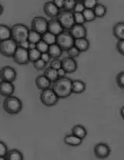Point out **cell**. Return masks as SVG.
Masks as SVG:
<instances>
[{
  "label": "cell",
  "instance_id": "obj_1",
  "mask_svg": "<svg viewBox=\"0 0 124 160\" xmlns=\"http://www.w3.org/2000/svg\"><path fill=\"white\" fill-rule=\"evenodd\" d=\"M53 90L59 98H68L72 93V80L69 78H59L53 82Z\"/></svg>",
  "mask_w": 124,
  "mask_h": 160
},
{
  "label": "cell",
  "instance_id": "obj_2",
  "mask_svg": "<svg viewBox=\"0 0 124 160\" xmlns=\"http://www.w3.org/2000/svg\"><path fill=\"white\" fill-rule=\"evenodd\" d=\"M3 109L9 114H17L22 111V102L17 97L10 95L6 97L2 105Z\"/></svg>",
  "mask_w": 124,
  "mask_h": 160
},
{
  "label": "cell",
  "instance_id": "obj_3",
  "mask_svg": "<svg viewBox=\"0 0 124 160\" xmlns=\"http://www.w3.org/2000/svg\"><path fill=\"white\" fill-rule=\"evenodd\" d=\"M29 29L24 24H15L11 28V38L18 44L27 41Z\"/></svg>",
  "mask_w": 124,
  "mask_h": 160
},
{
  "label": "cell",
  "instance_id": "obj_4",
  "mask_svg": "<svg viewBox=\"0 0 124 160\" xmlns=\"http://www.w3.org/2000/svg\"><path fill=\"white\" fill-rule=\"evenodd\" d=\"M18 44L12 38L0 41V53L6 57H12Z\"/></svg>",
  "mask_w": 124,
  "mask_h": 160
},
{
  "label": "cell",
  "instance_id": "obj_5",
  "mask_svg": "<svg viewBox=\"0 0 124 160\" xmlns=\"http://www.w3.org/2000/svg\"><path fill=\"white\" fill-rule=\"evenodd\" d=\"M74 41L75 39L73 38L72 36L69 34V31H64L59 35L57 36V43L61 48L62 50H66L67 51L69 48L74 46Z\"/></svg>",
  "mask_w": 124,
  "mask_h": 160
},
{
  "label": "cell",
  "instance_id": "obj_6",
  "mask_svg": "<svg viewBox=\"0 0 124 160\" xmlns=\"http://www.w3.org/2000/svg\"><path fill=\"white\" fill-rule=\"evenodd\" d=\"M40 98H41L42 104L45 106H47V107L55 105L59 99L57 94L54 92L53 89L50 88L42 90Z\"/></svg>",
  "mask_w": 124,
  "mask_h": 160
},
{
  "label": "cell",
  "instance_id": "obj_7",
  "mask_svg": "<svg viewBox=\"0 0 124 160\" xmlns=\"http://www.w3.org/2000/svg\"><path fill=\"white\" fill-rule=\"evenodd\" d=\"M57 20L59 21L61 25L63 27V28L68 31L76 24L75 23L73 12L65 11V10L60 12L57 16Z\"/></svg>",
  "mask_w": 124,
  "mask_h": 160
},
{
  "label": "cell",
  "instance_id": "obj_8",
  "mask_svg": "<svg viewBox=\"0 0 124 160\" xmlns=\"http://www.w3.org/2000/svg\"><path fill=\"white\" fill-rule=\"evenodd\" d=\"M31 29L36 31L41 34H44L48 29V21L41 16H37L33 18L31 22Z\"/></svg>",
  "mask_w": 124,
  "mask_h": 160
},
{
  "label": "cell",
  "instance_id": "obj_9",
  "mask_svg": "<svg viewBox=\"0 0 124 160\" xmlns=\"http://www.w3.org/2000/svg\"><path fill=\"white\" fill-rule=\"evenodd\" d=\"M14 61L16 62L18 65H25L28 63L29 61V56H28V50L24 49V48H21L18 46L13 57Z\"/></svg>",
  "mask_w": 124,
  "mask_h": 160
},
{
  "label": "cell",
  "instance_id": "obj_10",
  "mask_svg": "<svg viewBox=\"0 0 124 160\" xmlns=\"http://www.w3.org/2000/svg\"><path fill=\"white\" fill-rule=\"evenodd\" d=\"M17 72L13 67L10 66L3 67L0 69V79L2 81L13 82L16 79Z\"/></svg>",
  "mask_w": 124,
  "mask_h": 160
},
{
  "label": "cell",
  "instance_id": "obj_11",
  "mask_svg": "<svg viewBox=\"0 0 124 160\" xmlns=\"http://www.w3.org/2000/svg\"><path fill=\"white\" fill-rule=\"evenodd\" d=\"M111 148L107 144L104 142H99L96 144L94 148V152L95 156L98 159H106L111 154Z\"/></svg>",
  "mask_w": 124,
  "mask_h": 160
},
{
  "label": "cell",
  "instance_id": "obj_12",
  "mask_svg": "<svg viewBox=\"0 0 124 160\" xmlns=\"http://www.w3.org/2000/svg\"><path fill=\"white\" fill-rule=\"evenodd\" d=\"M69 32L74 39L86 38L87 36V29L84 25H77V24H75L69 29Z\"/></svg>",
  "mask_w": 124,
  "mask_h": 160
},
{
  "label": "cell",
  "instance_id": "obj_13",
  "mask_svg": "<svg viewBox=\"0 0 124 160\" xmlns=\"http://www.w3.org/2000/svg\"><path fill=\"white\" fill-rule=\"evenodd\" d=\"M61 62H62V67L65 69L66 73H72L77 70L78 64L75 58L70 57H65L63 60H61Z\"/></svg>",
  "mask_w": 124,
  "mask_h": 160
},
{
  "label": "cell",
  "instance_id": "obj_14",
  "mask_svg": "<svg viewBox=\"0 0 124 160\" xmlns=\"http://www.w3.org/2000/svg\"><path fill=\"white\" fill-rule=\"evenodd\" d=\"M15 92V86L10 82L2 81L0 82V95L2 96L8 97L13 95Z\"/></svg>",
  "mask_w": 124,
  "mask_h": 160
},
{
  "label": "cell",
  "instance_id": "obj_15",
  "mask_svg": "<svg viewBox=\"0 0 124 160\" xmlns=\"http://www.w3.org/2000/svg\"><path fill=\"white\" fill-rule=\"evenodd\" d=\"M59 10L60 9L55 6L52 1L47 2L43 6V11H44L45 14L50 18H55V17L58 16L59 12H60Z\"/></svg>",
  "mask_w": 124,
  "mask_h": 160
},
{
  "label": "cell",
  "instance_id": "obj_16",
  "mask_svg": "<svg viewBox=\"0 0 124 160\" xmlns=\"http://www.w3.org/2000/svg\"><path fill=\"white\" fill-rule=\"evenodd\" d=\"M47 31H50L52 34H53L54 35L57 36L62 32H63L65 29L61 25V24L59 23V22L57 19H53V20H50V22H48Z\"/></svg>",
  "mask_w": 124,
  "mask_h": 160
},
{
  "label": "cell",
  "instance_id": "obj_17",
  "mask_svg": "<svg viewBox=\"0 0 124 160\" xmlns=\"http://www.w3.org/2000/svg\"><path fill=\"white\" fill-rule=\"evenodd\" d=\"M82 139L76 137L74 134H68L64 137V142L66 145L71 146V147H78L82 143Z\"/></svg>",
  "mask_w": 124,
  "mask_h": 160
},
{
  "label": "cell",
  "instance_id": "obj_18",
  "mask_svg": "<svg viewBox=\"0 0 124 160\" xmlns=\"http://www.w3.org/2000/svg\"><path fill=\"white\" fill-rule=\"evenodd\" d=\"M35 83L37 87L41 90H44L46 88H50V85H51V82L45 76V75L37 76L36 78Z\"/></svg>",
  "mask_w": 124,
  "mask_h": 160
},
{
  "label": "cell",
  "instance_id": "obj_19",
  "mask_svg": "<svg viewBox=\"0 0 124 160\" xmlns=\"http://www.w3.org/2000/svg\"><path fill=\"white\" fill-rule=\"evenodd\" d=\"M74 46L78 49L80 52H85L88 50L90 47V43L86 38H78V39H75Z\"/></svg>",
  "mask_w": 124,
  "mask_h": 160
},
{
  "label": "cell",
  "instance_id": "obj_20",
  "mask_svg": "<svg viewBox=\"0 0 124 160\" xmlns=\"http://www.w3.org/2000/svg\"><path fill=\"white\" fill-rule=\"evenodd\" d=\"M113 34L114 37L118 40H124V22H120L113 26Z\"/></svg>",
  "mask_w": 124,
  "mask_h": 160
},
{
  "label": "cell",
  "instance_id": "obj_21",
  "mask_svg": "<svg viewBox=\"0 0 124 160\" xmlns=\"http://www.w3.org/2000/svg\"><path fill=\"white\" fill-rule=\"evenodd\" d=\"M86 89V84L80 79L72 81V93L82 94Z\"/></svg>",
  "mask_w": 124,
  "mask_h": 160
},
{
  "label": "cell",
  "instance_id": "obj_22",
  "mask_svg": "<svg viewBox=\"0 0 124 160\" xmlns=\"http://www.w3.org/2000/svg\"><path fill=\"white\" fill-rule=\"evenodd\" d=\"M62 51H63V50L61 49L60 47H59L57 43H53V44H51L49 46V49L47 52L51 58L55 59L60 57V56L62 55Z\"/></svg>",
  "mask_w": 124,
  "mask_h": 160
},
{
  "label": "cell",
  "instance_id": "obj_23",
  "mask_svg": "<svg viewBox=\"0 0 124 160\" xmlns=\"http://www.w3.org/2000/svg\"><path fill=\"white\" fill-rule=\"evenodd\" d=\"M72 133L83 140L86 137L88 132H87V130L85 129V127L82 126V125H76L72 129Z\"/></svg>",
  "mask_w": 124,
  "mask_h": 160
},
{
  "label": "cell",
  "instance_id": "obj_24",
  "mask_svg": "<svg viewBox=\"0 0 124 160\" xmlns=\"http://www.w3.org/2000/svg\"><path fill=\"white\" fill-rule=\"evenodd\" d=\"M6 160H23V155L19 150L17 149H12L8 150L6 155Z\"/></svg>",
  "mask_w": 124,
  "mask_h": 160
},
{
  "label": "cell",
  "instance_id": "obj_25",
  "mask_svg": "<svg viewBox=\"0 0 124 160\" xmlns=\"http://www.w3.org/2000/svg\"><path fill=\"white\" fill-rule=\"evenodd\" d=\"M11 38V28L6 25L0 24V41Z\"/></svg>",
  "mask_w": 124,
  "mask_h": 160
},
{
  "label": "cell",
  "instance_id": "obj_26",
  "mask_svg": "<svg viewBox=\"0 0 124 160\" xmlns=\"http://www.w3.org/2000/svg\"><path fill=\"white\" fill-rule=\"evenodd\" d=\"M44 75L51 82H54L57 81L59 79V76L58 73H57V69H53V68L50 67L45 70Z\"/></svg>",
  "mask_w": 124,
  "mask_h": 160
},
{
  "label": "cell",
  "instance_id": "obj_27",
  "mask_svg": "<svg viewBox=\"0 0 124 160\" xmlns=\"http://www.w3.org/2000/svg\"><path fill=\"white\" fill-rule=\"evenodd\" d=\"M42 39V34H40V33L37 32L36 31L29 30L28 33V37H27V41H28L29 43H37L40 41H41Z\"/></svg>",
  "mask_w": 124,
  "mask_h": 160
},
{
  "label": "cell",
  "instance_id": "obj_28",
  "mask_svg": "<svg viewBox=\"0 0 124 160\" xmlns=\"http://www.w3.org/2000/svg\"><path fill=\"white\" fill-rule=\"evenodd\" d=\"M44 42H46L47 44L50 45L53 44L57 42V36L54 35L53 34L50 33V31H46L44 34H42V39Z\"/></svg>",
  "mask_w": 124,
  "mask_h": 160
},
{
  "label": "cell",
  "instance_id": "obj_29",
  "mask_svg": "<svg viewBox=\"0 0 124 160\" xmlns=\"http://www.w3.org/2000/svg\"><path fill=\"white\" fill-rule=\"evenodd\" d=\"M94 12L95 14L96 18H103L107 14V8L105 6L102 4H98L97 3L96 6L93 8Z\"/></svg>",
  "mask_w": 124,
  "mask_h": 160
},
{
  "label": "cell",
  "instance_id": "obj_30",
  "mask_svg": "<svg viewBox=\"0 0 124 160\" xmlns=\"http://www.w3.org/2000/svg\"><path fill=\"white\" fill-rule=\"evenodd\" d=\"M82 14L86 22H93V21H95L96 19L95 14L94 12L93 9H91V8H85L83 11Z\"/></svg>",
  "mask_w": 124,
  "mask_h": 160
},
{
  "label": "cell",
  "instance_id": "obj_31",
  "mask_svg": "<svg viewBox=\"0 0 124 160\" xmlns=\"http://www.w3.org/2000/svg\"><path fill=\"white\" fill-rule=\"evenodd\" d=\"M28 56H29V61L33 62L36 61V60H37L38 59L41 58V53L37 49V48H34V49L28 50Z\"/></svg>",
  "mask_w": 124,
  "mask_h": 160
},
{
  "label": "cell",
  "instance_id": "obj_32",
  "mask_svg": "<svg viewBox=\"0 0 124 160\" xmlns=\"http://www.w3.org/2000/svg\"><path fill=\"white\" fill-rule=\"evenodd\" d=\"M76 4V0H65L63 5V9L65 11L73 12L75 6Z\"/></svg>",
  "mask_w": 124,
  "mask_h": 160
},
{
  "label": "cell",
  "instance_id": "obj_33",
  "mask_svg": "<svg viewBox=\"0 0 124 160\" xmlns=\"http://www.w3.org/2000/svg\"><path fill=\"white\" fill-rule=\"evenodd\" d=\"M36 48L39 50L41 53H46L48 51L49 49V45L46 42L41 40L37 43H36Z\"/></svg>",
  "mask_w": 124,
  "mask_h": 160
},
{
  "label": "cell",
  "instance_id": "obj_34",
  "mask_svg": "<svg viewBox=\"0 0 124 160\" xmlns=\"http://www.w3.org/2000/svg\"><path fill=\"white\" fill-rule=\"evenodd\" d=\"M74 15L75 23L77 25H84L85 23V19L84 18V15L81 12H73Z\"/></svg>",
  "mask_w": 124,
  "mask_h": 160
},
{
  "label": "cell",
  "instance_id": "obj_35",
  "mask_svg": "<svg viewBox=\"0 0 124 160\" xmlns=\"http://www.w3.org/2000/svg\"><path fill=\"white\" fill-rule=\"evenodd\" d=\"M116 82L119 88L124 89V71L119 72L116 77Z\"/></svg>",
  "mask_w": 124,
  "mask_h": 160
},
{
  "label": "cell",
  "instance_id": "obj_36",
  "mask_svg": "<svg viewBox=\"0 0 124 160\" xmlns=\"http://www.w3.org/2000/svg\"><path fill=\"white\" fill-rule=\"evenodd\" d=\"M80 53H81V52L78 50V49H77V48H76L75 46H72L67 50V53L68 55H69V57H72V58H76V57H78Z\"/></svg>",
  "mask_w": 124,
  "mask_h": 160
},
{
  "label": "cell",
  "instance_id": "obj_37",
  "mask_svg": "<svg viewBox=\"0 0 124 160\" xmlns=\"http://www.w3.org/2000/svg\"><path fill=\"white\" fill-rule=\"evenodd\" d=\"M47 62H45L43 60H41V58L38 59L36 61L33 62V66L37 70H41V69H43V68L46 67Z\"/></svg>",
  "mask_w": 124,
  "mask_h": 160
},
{
  "label": "cell",
  "instance_id": "obj_38",
  "mask_svg": "<svg viewBox=\"0 0 124 160\" xmlns=\"http://www.w3.org/2000/svg\"><path fill=\"white\" fill-rule=\"evenodd\" d=\"M83 4L85 8H91L93 9L97 4V0H84Z\"/></svg>",
  "mask_w": 124,
  "mask_h": 160
},
{
  "label": "cell",
  "instance_id": "obj_39",
  "mask_svg": "<svg viewBox=\"0 0 124 160\" xmlns=\"http://www.w3.org/2000/svg\"><path fill=\"white\" fill-rule=\"evenodd\" d=\"M85 9V7L84 6L83 2H76V4L75 6L73 12H81L82 13L84 10Z\"/></svg>",
  "mask_w": 124,
  "mask_h": 160
},
{
  "label": "cell",
  "instance_id": "obj_40",
  "mask_svg": "<svg viewBox=\"0 0 124 160\" xmlns=\"http://www.w3.org/2000/svg\"><path fill=\"white\" fill-rule=\"evenodd\" d=\"M50 67L53 68V69L57 70L59 68L62 67V62H61V60H58L57 58H55L53 61H51V62H50Z\"/></svg>",
  "mask_w": 124,
  "mask_h": 160
},
{
  "label": "cell",
  "instance_id": "obj_41",
  "mask_svg": "<svg viewBox=\"0 0 124 160\" xmlns=\"http://www.w3.org/2000/svg\"><path fill=\"white\" fill-rule=\"evenodd\" d=\"M117 50L120 54L124 56V40L118 41L117 43Z\"/></svg>",
  "mask_w": 124,
  "mask_h": 160
},
{
  "label": "cell",
  "instance_id": "obj_42",
  "mask_svg": "<svg viewBox=\"0 0 124 160\" xmlns=\"http://www.w3.org/2000/svg\"><path fill=\"white\" fill-rule=\"evenodd\" d=\"M8 152V148L6 145L3 142L0 141V156H6V155Z\"/></svg>",
  "mask_w": 124,
  "mask_h": 160
},
{
  "label": "cell",
  "instance_id": "obj_43",
  "mask_svg": "<svg viewBox=\"0 0 124 160\" xmlns=\"http://www.w3.org/2000/svg\"><path fill=\"white\" fill-rule=\"evenodd\" d=\"M41 60H43L45 62H47H47L50 61V59H51V57H50V56L48 53V52H46V53H41Z\"/></svg>",
  "mask_w": 124,
  "mask_h": 160
},
{
  "label": "cell",
  "instance_id": "obj_44",
  "mask_svg": "<svg viewBox=\"0 0 124 160\" xmlns=\"http://www.w3.org/2000/svg\"><path fill=\"white\" fill-rule=\"evenodd\" d=\"M64 1H65V0H53L52 2H53L54 5H55L57 8H59V9H61V8H63Z\"/></svg>",
  "mask_w": 124,
  "mask_h": 160
},
{
  "label": "cell",
  "instance_id": "obj_45",
  "mask_svg": "<svg viewBox=\"0 0 124 160\" xmlns=\"http://www.w3.org/2000/svg\"><path fill=\"white\" fill-rule=\"evenodd\" d=\"M57 73H58L59 78H62V77H65L66 72L63 68L61 67V68H59V69H57Z\"/></svg>",
  "mask_w": 124,
  "mask_h": 160
},
{
  "label": "cell",
  "instance_id": "obj_46",
  "mask_svg": "<svg viewBox=\"0 0 124 160\" xmlns=\"http://www.w3.org/2000/svg\"><path fill=\"white\" fill-rule=\"evenodd\" d=\"M29 44H30V43L27 40V41H23V42L19 43L18 46L21 47V48H24V49L28 50L29 49Z\"/></svg>",
  "mask_w": 124,
  "mask_h": 160
},
{
  "label": "cell",
  "instance_id": "obj_47",
  "mask_svg": "<svg viewBox=\"0 0 124 160\" xmlns=\"http://www.w3.org/2000/svg\"><path fill=\"white\" fill-rule=\"evenodd\" d=\"M120 115H121L122 118L124 120V105L120 109Z\"/></svg>",
  "mask_w": 124,
  "mask_h": 160
},
{
  "label": "cell",
  "instance_id": "obj_48",
  "mask_svg": "<svg viewBox=\"0 0 124 160\" xmlns=\"http://www.w3.org/2000/svg\"><path fill=\"white\" fill-rule=\"evenodd\" d=\"M2 12H3V7L1 4H0V15L2 14Z\"/></svg>",
  "mask_w": 124,
  "mask_h": 160
},
{
  "label": "cell",
  "instance_id": "obj_49",
  "mask_svg": "<svg viewBox=\"0 0 124 160\" xmlns=\"http://www.w3.org/2000/svg\"><path fill=\"white\" fill-rule=\"evenodd\" d=\"M0 160H6V157H4V156H0Z\"/></svg>",
  "mask_w": 124,
  "mask_h": 160
},
{
  "label": "cell",
  "instance_id": "obj_50",
  "mask_svg": "<svg viewBox=\"0 0 124 160\" xmlns=\"http://www.w3.org/2000/svg\"><path fill=\"white\" fill-rule=\"evenodd\" d=\"M84 0H76V2H83Z\"/></svg>",
  "mask_w": 124,
  "mask_h": 160
}]
</instances>
